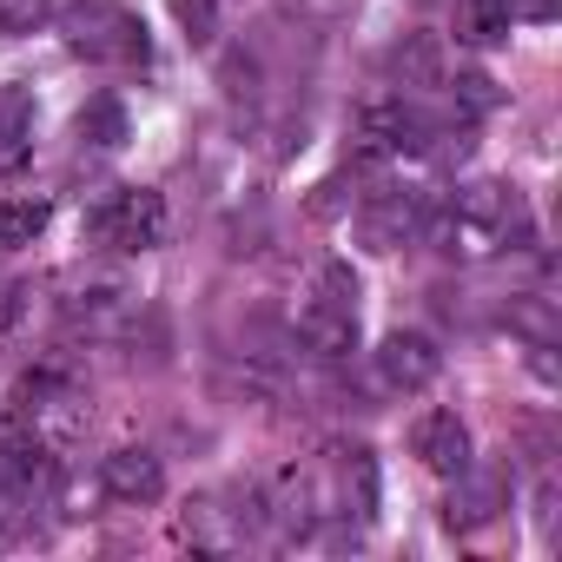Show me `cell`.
<instances>
[{"label": "cell", "mask_w": 562, "mask_h": 562, "mask_svg": "<svg viewBox=\"0 0 562 562\" xmlns=\"http://www.w3.org/2000/svg\"><path fill=\"white\" fill-rule=\"evenodd\" d=\"M522 199L516 186H470L443 218H430V238L437 251H457V258H490L503 251L509 238H522Z\"/></svg>", "instance_id": "cell-1"}, {"label": "cell", "mask_w": 562, "mask_h": 562, "mask_svg": "<svg viewBox=\"0 0 562 562\" xmlns=\"http://www.w3.org/2000/svg\"><path fill=\"white\" fill-rule=\"evenodd\" d=\"M391 74H397L404 87H437V74H443V54H437V41H430V34H411V41H397V47H391Z\"/></svg>", "instance_id": "cell-11"}, {"label": "cell", "mask_w": 562, "mask_h": 562, "mask_svg": "<svg viewBox=\"0 0 562 562\" xmlns=\"http://www.w3.org/2000/svg\"><path fill=\"white\" fill-rule=\"evenodd\" d=\"M457 93H463V106H476V113H490V106H496V93H490V80H483V74H463V80H457Z\"/></svg>", "instance_id": "cell-19"}, {"label": "cell", "mask_w": 562, "mask_h": 562, "mask_svg": "<svg viewBox=\"0 0 562 562\" xmlns=\"http://www.w3.org/2000/svg\"><path fill=\"white\" fill-rule=\"evenodd\" d=\"M299 338L312 358H351L358 351V305H338V299H312L299 312Z\"/></svg>", "instance_id": "cell-8"}, {"label": "cell", "mask_w": 562, "mask_h": 562, "mask_svg": "<svg viewBox=\"0 0 562 562\" xmlns=\"http://www.w3.org/2000/svg\"><path fill=\"white\" fill-rule=\"evenodd\" d=\"M74 126H80V146H100V153L126 146V106L120 100H87Z\"/></svg>", "instance_id": "cell-13"}, {"label": "cell", "mask_w": 562, "mask_h": 562, "mask_svg": "<svg viewBox=\"0 0 562 562\" xmlns=\"http://www.w3.org/2000/svg\"><path fill=\"white\" fill-rule=\"evenodd\" d=\"M430 120L404 100H364L358 106V159H391V153H424Z\"/></svg>", "instance_id": "cell-4"}, {"label": "cell", "mask_w": 562, "mask_h": 562, "mask_svg": "<svg viewBox=\"0 0 562 562\" xmlns=\"http://www.w3.org/2000/svg\"><path fill=\"white\" fill-rule=\"evenodd\" d=\"M312 212H318V218H338V212H345V179H325L318 199H312Z\"/></svg>", "instance_id": "cell-20"}, {"label": "cell", "mask_w": 562, "mask_h": 562, "mask_svg": "<svg viewBox=\"0 0 562 562\" xmlns=\"http://www.w3.org/2000/svg\"><path fill=\"white\" fill-rule=\"evenodd\" d=\"M67 27V47L100 60V67H139L146 60V27L120 8V0H74L60 14Z\"/></svg>", "instance_id": "cell-2"}, {"label": "cell", "mask_w": 562, "mask_h": 562, "mask_svg": "<svg viewBox=\"0 0 562 562\" xmlns=\"http://www.w3.org/2000/svg\"><path fill=\"white\" fill-rule=\"evenodd\" d=\"M100 490L126 509H146V503L166 496V470H159L153 450H106L100 457Z\"/></svg>", "instance_id": "cell-7"}, {"label": "cell", "mask_w": 562, "mask_h": 562, "mask_svg": "<svg viewBox=\"0 0 562 562\" xmlns=\"http://www.w3.org/2000/svg\"><path fill=\"white\" fill-rule=\"evenodd\" d=\"M417 225H424V205H417V199H404V192H378V199H371V212H364V232H371V245H378V251L404 245Z\"/></svg>", "instance_id": "cell-9"}, {"label": "cell", "mask_w": 562, "mask_h": 562, "mask_svg": "<svg viewBox=\"0 0 562 562\" xmlns=\"http://www.w3.org/2000/svg\"><path fill=\"white\" fill-rule=\"evenodd\" d=\"M371 358H378V384H384L391 397H417V391H430L437 371H443V351H437V338H424V331H391Z\"/></svg>", "instance_id": "cell-5"}, {"label": "cell", "mask_w": 562, "mask_h": 562, "mask_svg": "<svg viewBox=\"0 0 562 562\" xmlns=\"http://www.w3.org/2000/svg\"><path fill=\"white\" fill-rule=\"evenodd\" d=\"M411 450H417V463L437 470V476H463V470H470V430H463L457 411H424V417L411 424Z\"/></svg>", "instance_id": "cell-6"}, {"label": "cell", "mask_w": 562, "mask_h": 562, "mask_svg": "<svg viewBox=\"0 0 562 562\" xmlns=\"http://www.w3.org/2000/svg\"><path fill=\"white\" fill-rule=\"evenodd\" d=\"M503 476H476V483H463V490H450V509H443V522L450 529H483L496 509H503Z\"/></svg>", "instance_id": "cell-10"}, {"label": "cell", "mask_w": 562, "mask_h": 562, "mask_svg": "<svg viewBox=\"0 0 562 562\" xmlns=\"http://www.w3.org/2000/svg\"><path fill=\"white\" fill-rule=\"evenodd\" d=\"M318 299H338V305H358V278H351L345 265H325V278H318Z\"/></svg>", "instance_id": "cell-18"}, {"label": "cell", "mask_w": 562, "mask_h": 562, "mask_svg": "<svg viewBox=\"0 0 562 562\" xmlns=\"http://www.w3.org/2000/svg\"><path fill=\"white\" fill-rule=\"evenodd\" d=\"M47 21V0H0V34H34Z\"/></svg>", "instance_id": "cell-16"}, {"label": "cell", "mask_w": 562, "mask_h": 562, "mask_svg": "<svg viewBox=\"0 0 562 562\" xmlns=\"http://www.w3.org/2000/svg\"><path fill=\"white\" fill-rule=\"evenodd\" d=\"M172 14L186 21V34H192L199 47H205V41H212V27H218V8H212V0H172Z\"/></svg>", "instance_id": "cell-17"}, {"label": "cell", "mask_w": 562, "mask_h": 562, "mask_svg": "<svg viewBox=\"0 0 562 562\" xmlns=\"http://www.w3.org/2000/svg\"><path fill=\"white\" fill-rule=\"evenodd\" d=\"M503 34H509V0H470L463 41H503Z\"/></svg>", "instance_id": "cell-14"}, {"label": "cell", "mask_w": 562, "mask_h": 562, "mask_svg": "<svg viewBox=\"0 0 562 562\" xmlns=\"http://www.w3.org/2000/svg\"><path fill=\"white\" fill-rule=\"evenodd\" d=\"M27 139V100L21 93H0V166H8Z\"/></svg>", "instance_id": "cell-15"}, {"label": "cell", "mask_w": 562, "mask_h": 562, "mask_svg": "<svg viewBox=\"0 0 562 562\" xmlns=\"http://www.w3.org/2000/svg\"><path fill=\"white\" fill-rule=\"evenodd\" d=\"M87 232L106 251H153V245H166V199L153 186H120L93 205Z\"/></svg>", "instance_id": "cell-3"}, {"label": "cell", "mask_w": 562, "mask_h": 562, "mask_svg": "<svg viewBox=\"0 0 562 562\" xmlns=\"http://www.w3.org/2000/svg\"><path fill=\"white\" fill-rule=\"evenodd\" d=\"M47 218H54V205L47 199H0V245H34L41 232H47Z\"/></svg>", "instance_id": "cell-12"}]
</instances>
